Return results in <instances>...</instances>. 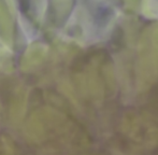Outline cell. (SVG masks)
Instances as JSON below:
<instances>
[{
  "mask_svg": "<svg viewBox=\"0 0 158 155\" xmlns=\"http://www.w3.org/2000/svg\"><path fill=\"white\" fill-rule=\"evenodd\" d=\"M158 64V24L148 28L139 42V72L146 81L154 79Z\"/></svg>",
  "mask_w": 158,
  "mask_h": 155,
  "instance_id": "cell-1",
  "label": "cell"
}]
</instances>
